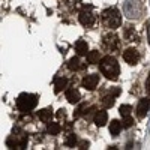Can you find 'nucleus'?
Wrapping results in <instances>:
<instances>
[{"instance_id": "8", "label": "nucleus", "mask_w": 150, "mask_h": 150, "mask_svg": "<svg viewBox=\"0 0 150 150\" xmlns=\"http://www.w3.org/2000/svg\"><path fill=\"white\" fill-rule=\"evenodd\" d=\"M104 44H105V47L110 50V51H114V50H117L119 45H120L119 38L116 35H111V33L104 36Z\"/></svg>"}, {"instance_id": "4", "label": "nucleus", "mask_w": 150, "mask_h": 150, "mask_svg": "<svg viewBox=\"0 0 150 150\" xmlns=\"http://www.w3.org/2000/svg\"><path fill=\"white\" fill-rule=\"evenodd\" d=\"M80 23L86 27H90L95 24V15L92 14V6H84L80 12Z\"/></svg>"}, {"instance_id": "24", "label": "nucleus", "mask_w": 150, "mask_h": 150, "mask_svg": "<svg viewBox=\"0 0 150 150\" xmlns=\"http://www.w3.org/2000/svg\"><path fill=\"white\" fill-rule=\"evenodd\" d=\"M147 39H149V44H150V23H147Z\"/></svg>"}, {"instance_id": "10", "label": "nucleus", "mask_w": 150, "mask_h": 150, "mask_svg": "<svg viewBox=\"0 0 150 150\" xmlns=\"http://www.w3.org/2000/svg\"><path fill=\"white\" fill-rule=\"evenodd\" d=\"M108 120V114L107 111H98L95 114V125L96 126H104Z\"/></svg>"}, {"instance_id": "20", "label": "nucleus", "mask_w": 150, "mask_h": 150, "mask_svg": "<svg viewBox=\"0 0 150 150\" xmlns=\"http://www.w3.org/2000/svg\"><path fill=\"white\" fill-rule=\"evenodd\" d=\"M68 68H69L71 71H77V69L80 68V60H78V57H72V59L68 62Z\"/></svg>"}, {"instance_id": "14", "label": "nucleus", "mask_w": 150, "mask_h": 150, "mask_svg": "<svg viewBox=\"0 0 150 150\" xmlns=\"http://www.w3.org/2000/svg\"><path fill=\"white\" fill-rule=\"evenodd\" d=\"M66 84H68V80L65 78V77H59V78H56V81H54V90H56V93H59V92H62L66 87Z\"/></svg>"}, {"instance_id": "17", "label": "nucleus", "mask_w": 150, "mask_h": 150, "mask_svg": "<svg viewBox=\"0 0 150 150\" xmlns=\"http://www.w3.org/2000/svg\"><path fill=\"white\" fill-rule=\"evenodd\" d=\"M125 38H126L128 41H137V32H135V29L128 26L126 29H125Z\"/></svg>"}, {"instance_id": "25", "label": "nucleus", "mask_w": 150, "mask_h": 150, "mask_svg": "<svg viewBox=\"0 0 150 150\" xmlns=\"http://www.w3.org/2000/svg\"><path fill=\"white\" fill-rule=\"evenodd\" d=\"M57 116H59V117H65V110H59Z\"/></svg>"}, {"instance_id": "13", "label": "nucleus", "mask_w": 150, "mask_h": 150, "mask_svg": "<svg viewBox=\"0 0 150 150\" xmlns=\"http://www.w3.org/2000/svg\"><path fill=\"white\" fill-rule=\"evenodd\" d=\"M122 126H123V125H122L119 120H112V122L110 123V134H111L112 137H117V135L120 134V131H122Z\"/></svg>"}, {"instance_id": "11", "label": "nucleus", "mask_w": 150, "mask_h": 150, "mask_svg": "<svg viewBox=\"0 0 150 150\" xmlns=\"http://www.w3.org/2000/svg\"><path fill=\"white\" fill-rule=\"evenodd\" d=\"M66 99H68L69 104H77V102H80V92L75 90V89L66 90Z\"/></svg>"}, {"instance_id": "16", "label": "nucleus", "mask_w": 150, "mask_h": 150, "mask_svg": "<svg viewBox=\"0 0 150 150\" xmlns=\"http://www.w3.org/2000/svg\"><path fill=\"white\" fill-rule=\"evenodd\" d=\"M51 116H53L51 110H41V111H38V117H39L42 122H50V120H51Z\"/></svg>"}, {"instance_id": "9", "label": "nucleus", "mask_w": 150, "mask_h": 150, "mask_svg": "<svg viewBox=\"0 0 150 150\" xmlns=\"http://www.w3.org/2000/svg\"><path fill=\"white\" fill-rule=\"evenodd\" d=\"M149 108H150V101H149L147 98L141 99V101L138 102V107H137V116H138L140 119H143L147 114Z\"/></svg>"}, {"instance_id": "22", "label": "nucleus", "mask_w": 150, "mask_h": 150, "mask_svg": "<svg viewBox=\"0 0 150 150\" xmlns=\"http://www.w3.org/2000/svg\"><path fill=\"white\" fill-rule=\"evenodd\" d=\"M134 125V119L131 116H126V117H123V128H131Z\"/></svg>"}, {"instance_id": "6", "label": "nucleus", "mask_w": 150, "mask_h": 150, "mask_svg": "<svg viewBox=\"0 0 150 150\" xmlns=\"http://www.w3.org/2000/svg\"><path fill=\"white\" fill-rule=\"evenodd\" d=\"M98 83H99V77H98V75H95V74L86 75V77L83 78V81H81V84H83V87H84L86 90H95Z\"/></svg>"}, {"instance_id": "1", "label": "nucleus", "mask_w": 150, "mask_h": 150, "mask_svg": "<svg viewBox=\"0 0 150 150\" xmlns=\"http://www.w3.org/2000/svg\"><path fill=\"white\" fill-rule=\"evenodd\" d=\"M99 69H101V72L108 80H117L119 74H120V68H119L117 60L111 56L101 59V62H99Z\"/></svg>"}, {"instance_id": "19", "label": "nucleus", "mask_w": 150, "mask_h": 150, "mask_svg": "<svg viewBox=\"0 0 150 150\" xmlns=\"http://www.w3.org/2000/svg\"><path fill=\"white\" fill-rule=\"evenodd\" d=\"M87 62L89 63H92V65H95V63H99V51H90L89 54H87Z\"/></svg>"}, {"instance_id": "18", "label": "nucleus", "mask_w": 150, "mask_h": 150, "mask_svg": "<svg viewBox=\"0 0 150 150\" xmlns=\"http://www.w3.org/2000/svg\"><path fill=\"white\" fill-rule=\"evenodd\" d=\"M60 131H62V126H60L59 123H48V126H47V132H48V134L57 135Z\"/></svg>"}, {"instance_id": "7", "label": "nucleus", "mask_w": 150, "mask_h": 150, "mask_svg": "<svg viewBox=\"0 0 150 150\" xmlns=\"http://www.w3.org/2000/svg\"><path fill=\"white\" fill-rule=\"evenodd\" d=\"M123 59L128 65H137L138 60H140V54L135 48H128L126 51L123 53Z\"/></svg>"}, {"instance_id": "21", "label": "nucleus", "mask_w": 150, "mask_h": 150, "mask_svg": "<svg viewBox=\"0 0 150 150\" xmlns=\"http://www.w3.org/2000/svg\"><path fill=\"white\" fill-rule=\"evenodd\" d=\"M119 111H120V116H122V117H126V116L131 114L132 107H131V105H122V107L119 108Z\"/></svg>"}, {"instance_id": "15", "label": "nucleus", "mask_w": 150, "mask_h": 150, "mask_svg": "<svg viewBox=\"0 0 150 150\" xmlns=\"http://www.w3.org/2000/svg\"><path fill=\"white\" fill-rule=\"evenodd\" d=\"M116 95H119V90H114V93H112V95H108V96H105L104 98V107L105 108H110V107H112V105H114V101H116Z\"/></svg>"}, {"instance_id": "5", "label": "nucleus", "mask_w": 150, "mask_h": 150, "mask_svg": "<svg viewBox=\"0 0 150 150\" xmlns=\"http://www.w3.org/2000/svg\"><path fill=\"white\" fill-rule=\"evenodd\" d=\"M6 144L11 149H24V147H26V144H27V137L24 135V134L23 135H12V137H9V138H8Z\"/></svg>"}, {"instance_id": "26", "label": "nucleus", "mask_w": 150, "mask_h": 150, "mask_svg": "<svg viewBox=\"0 0 150 150\" xmlns=\"http://www.w3.org/2000/svg\"><path fill=\"white\" fill-rule=\"evenodd\" d=\"M146 86H147V90H149V92H150V80H149V81H147V84H146Z\"/></svg>"}, {"instance_id": "3", "label": "nucleus", "mask_w": 150, "mask_h": 150, "mask_svg": "<svg viewBox=\"0 0 150 150\" xmlns=\"http://www.w3.org/2000/svg\"><path fill=\"white\" fill-rule=\"evenodd\" d=\"M102 20L105 23V26L110 27V29H117V27H120V24H122L120 12L117 9H114V8L105 9L102 12Z\"/></svg>"}, {"instance_id": "12", "label": "nucleus", "mask_w": 150, "mask_h": 150, "mask_svg": "<svg viewBox=\"0 0 150 150\" xmlns=\"http://www.w3.org/2000/svg\"><path fill=\"white\" fill-rule=\"evenodd\" d=\"M75 51L78 53V56H86L87 51H89V47H87V42L80 39L77 44H75Z\"/></svg>"}, {"instance_id": "2", "label": "nucleus", "mask_w": 150, "mask_h": 150, "mask_svg": "<svg viewBox=\"0 0 150 150\" xmlns=\"http://www.w3.org/2000/svg\"><path fill=\"white\" fill-rule=\"evenodd\" d=\"M38 104V96L32 93H21L17 99V107L21 112H29L32 111Z\"/></svg>"}, {"instance_id": "23", "label": "nucleus", "mask_w": 150, "mask_h": 150, "mask_svg": "<svg viewBox=\"0 0 150 150\" xmlns=\"http://www.w3.org/2000/svg\"><path fill=\"white\" fill-rule=\"evenodd\" d=\"M75 143H77V137H75V135H69L66 138V146L68 147H74Z\"/></svg>"}]
</instances>
